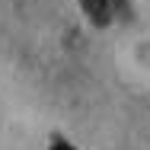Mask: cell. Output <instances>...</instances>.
<instances>
[{
    "label": "cell",
    "mask_w": 150,
    "mask_h": 150,
    "mask_svg": "<svg viewBox=\"0 0 150 150\" xmlns=\"http://www.w3.org/2000/svg\"><path fill=\"white\" fill-rule=\"evenodd\" d=\"M80 6L86 10V16H90L96 26H105L112 19V3L109 0H80Z\"/></svg>",
    "instance_id": "cell-1"
},
{
    "label": "cell",
    "mask_w": 150,
    "mask_h": 150,
    "mask_svg": "<svg viewBox=\"0 0 150 150\" xmlns=\"http://www.w3.org/2000/svg\"><path fill=\"white\" fill-rule=\"evenodd\" d=\"M48 150H77V147H70V144H67L61 134H54V137L48 141Z\"/></svg>",
    "instance_id": "cell-2"
}]
</instances>
